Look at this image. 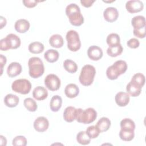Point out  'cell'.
I'll return each instance as SVG.
<instances>
[{
	"label": "cell",
	"instance_id": "44",
	"mask_svg": "<svg viewBox=\"0 0 146 146\" xmlns=\"http://www.w3.org/2000/svg\"><path fill=\"white\" fill-rule=\"evenodd\" d=\"M0 137H1V145H6V143H7L6 139L2 135H1Z\"/></svg>",
	"mask_w": 146,
	"mask_h": 146
},
{
	"label": "cell",
	"instance_id": "42",
	"mask_svg": "<svg viewBox=\"0 0 146 146\" xmlns=\"http://www.w3.org/2000/svg\"><path fill=\"white\" fill-rule=\"evenodd\" d=\"M95 2V1L91 0H81V4L85 7H89L92 5V4Z\"/></svg>",
	"mask_w": 146,
	"mask_h": 146
},
{
	"label": "cell",
	"instance_id": "23",
	"mask_svg": "<svg viewBox=\"0 0 146 146\" xmlns=\"http://www.w3.org/2000/svg\"><path fill=\"white\" fill-rule=\"evenodd\" d=\"M50 44L54 48H60L64 44L62 36L59 34H54L49 39Z\"/></svg>",
	"mask_w": 146,
	"mask_h": 146
},
{
	"label": "cell",
	"instance_id": "22",
	"mask_svg": "<svg viewBox=\"0 0 146 146\" xmlns=\"http://www.w3.org/2000/svg\"><path fill=\"white\" fill-rule=\"evenodd\" d=\"M62 98L58 95L53 96L50 100V107L52 111L57 112L62 107Z\"/></svg>",
	"mask_w": 146,
	"mask_h": 146
},
{
	"label": "cell",
	"instance_id": "36",
	"mask_svg": "<svg viewBox=\"0 0 146 146\" xmlns=\"http://www.w3.org/2000/svg\"><path fill=\"white\" fill-rule=\"evenodd\" d=\"M86 132V133L87 134V135L90 137V138L91 139L96 138L100 133V132L99 131V130H98V128L96 127V125L89 126L87 128Z\"/></svg>",
	"mask_w": 146,
	"mask_h": 146
},
{
	"label": "cell",
	"instance_id": "16",
	"mask_svg": "<svg viewBox=\"0 0 146 146\" xmlns=\"http://www.w3.org/2000/svg\"><path fill=\"white\" fill-rule=\"evenodd\" d=\"M48 92L47 90L42 86H37L33 91V96L36 100H43L47 98Z\"/></svg>",
	"mask_w": 146,
	"mask_h": 146
},
{
	"label": "cell",
	"instance_id": "12",
	"mask_svg": "<svg viewBox=\"0 0 146 146\" xmlns=\"http://www.w3.org/2000/svg\"><path fill=\"white\" fill-rule=\"evenodd\" d=\"M104 19L108 22H113L116 21L119 17V13L116 8L113 7H108L106 8L103 12Z\"/></svg>",
	"mask_w": 146,
	"mask_h": 146
},
{
	"label": "cell",
	"instance_id": "14",
	"mask_svg": "<svg viewBox=\"0 0 146 146\" xmlns=\"http://www.w3.org/2000/svg\"><path fill=\"white\" fill-rule=\"evenodd\" d=\"M22 66L18 62H11L7 68V74L10 78L19 75L22 72Z\"/></svg>",
	"mask_w": 146,
	"mask_h": 146
},
{
	"label": "cell",
	"instance_id": "41",
	"mask_svg": "<svg viewBox=\"0 0 146 146\" xmlns=\"http://www.w3.org/2000/svg\"><path fill=\"white\" fill-rule=\"evenodd\" d=\"M6 57L4 55H3L2 54L0 55V65H1V75H2V73H3V68L4 66L6 64Z\"/></svg>",
	"mask_w": 146,
	"mask_h": 146
},
{
	"label": "cell",
	"instance_id": "21",
	"mask_svg": "<svg viewBox=\"0 0 146 146\" xmlns=\"http://www.w3.org/2000/svg\"><path fill=\"white\" fill-rule=\"evenodd\" d=\"M19 102V99L18 96L12 94H9L6 95L4 98L5 104L7 107H10V108L16 107L18 104Z\"/></svg>",
	"mask_w": 146,
	"mask_h": 146
},
{
	"label": "cell",
	"instance_id": "3",
	"mask_svg": "<svg viewBox=\"0 0 146 146\" xmlns=\"http://www.w3.org/2000/svg\"><path fill=\"white\" fill-rule=\"evenodd\" d=\"M127 64L125 61L119 60L116 61L112 66L108 67L106 70V75L110 80H115L121 74L125 72Z\"/></svg>",
	"mask_w": 146,
	"mask_h": 146
},
{
	"label": "cell",
	"instance_id": "33",
	"mask_svg": "<svg viewBox=\"0 0 146 146\" xmlns=\"http://www.w3.org/2000/svg\"><path fill=\"white\" fill-rule=\"evenodd\" d=\"M76 140L80 144L87 145L90 144L91 139L87 135L86 131H80L76 135Z\"/></svg>",
	"mask_w": 146,
	"mask_h": 146
},
{
	"label": "cell",
	"instance_id": "20",
	"mask_svg": "<svg viewBox=\"0 0 146 146\" xmlns=\"http://www.w3.org/2000/svg\"><path fill=\"white\" fill-rule=\"evenodd\" d=\"M111 126L110 120L106 117H101L97 122L96 127L98 128L100 133L106 132Z\"/></svg>",
	"mask_w": 146,
	"mask_h": 146
},
{
	"label": "cell",
	"instance_id": "25",
	"mask_svg": "<svg viewBox=\"0 0 146 146\" xmlns=\"http://www.w3.org/2000/svg\"><path fill=\"white\" fill-rule=\"evenodd\" d=\"M131 24L133 29H140L145 27V19L144 16L137 15L131 20Z\"/></svg>",
	"mask_w": 146,
	"mask_h": 146
},
{
	"label": "cell",
	"instance_id": "4",
	"mask_svg": "<svg viewBox=\"0 0 146 146\" xmlns=\"http://www.w3.org/2000/svg\"><path fill=\"white\" fill-rule=\"evenodd\" d=\"M97 117V112L93 108H88L84 110L76 108L75 120L79 123L90 124L94 121Z\"/></svg>",
	"mask_w": 146,
	"mask_h": 146
},
{
	"label": "cell",
	"instance_id": "17",
	"mask_svg": "<svg viewBox=\"0 0 146 146\" xmlns=\"http://www.w3.org/2000/svg\"><path fill=\"white\" fill-rule=\"evenodd\" d=\"M14 28L17 32L19 33H25L29 30L30 28V23L25 19H20L15 22Z\"/></svg>",
	"mask_w": 146,
	"mask_h": 146
},
{
	"label": "cell",
	"instance_id": "32",
	"mask_svg": "<svg viewBox=\"0 0 146 146\" xmlns=\"http://www.w3.org/2000/svg\"><path fill=\"white\" fill-rule=\"evenodd\" d=\"M120 36L118 34L116 33H111L107 37V43L109 46V47H112L114 46H116L120 44Z\"/></svg>",
	"mask_w": 146,
	"mask_h": 146
},
{
	"label": "cell",
	"instance_id": "29",
	"mask_svg": "<svg viewBox=\"0 0 146 146\" xmlns=\"http://www.w3.org/2000/svg\"><path fill=\"white\" fill-rule=\"evenodd\" d=\"M123 50V48L120 43L116 46L109 47L107 50V53L111 57H116L122 53Z\"/></svg>",
	"mask_w": 146,
	"mask_h": 146
},
{
	"label": "cell",
	"instance_id": "9",
	"mask_svg": "<svg viewBox=\"0 0 146 146\" xmlns=\"http://www.w3.org/2000/svg\"><path fill=\"white\" fill-rule=\"evenodd\" d=\"M44 84L49 90L52 91H57L60 87V80L57 75L50 74L46 76Z\"/></svg>",
	"mask_w": 146,
	"mask_h": 146
},
{
	"label": "cell",
	"instance_id": "7",
	"mask_svg": "<svg viewBox=\"0 0 146 146\" xmlns=\"http://www.w3.org/2000/svg\"><path fill=\"white\" fill-rule=\"evenodd\" d=\"M66 38L67 41V47L71 51L75 52L80 48V40L78 32L75 30H69L66 34Z\"/></svg>",
	"mask_w": 146,
	"mask_h": 146
},
{
	"label": "cell",
	"instance_id": "11",
	"mask_svg": "<svg viewBox=\"0 0 146 146\" xmlns=\"http://www.w3.org/2000/svg\"><path fill=\"white\" fill-rule=\"evenodd\" d=\"M48 120L44 116L38 117L34 122V128L39 132H43L46 131L48 129Z\"/></svg>",
	"mask_w": 146,
	"mask_h": 146
},
{
	"label": "cell",
	"instance_id": "35",
	"mask_svg": "<svg viewBox=\"0 0 146 146\" xmlns=\"http://www.w3.org/2000/svg\"><path fill=\"white\" fill-rule=\"evenodd\" d=\"M134 131H124L122 129H120V131L119 137L123 141H131L134 138Z\"/></svg>",
	"mask_w": 146,
	"mask_h": 146
},
{
	"label": "cell",
	"instance_id": "38",
	"mask_svg": "<svg viewBox=\"0 0 146 146\" xmlns=\"http://www.w3.org/2000/svg\"><path fill=\"white\" fill-rule=\"evenodd\" d=\"M133 35L139 38H144L145 36V27L140 29H133Z\"/></svg>",
	"mask_w": 146,
	"mask_h": 146
},
{
	"label": "cell",
	"instance_id": "5",
	"mask_svg": "<svg viewBox=\"0 0 146 146\" xmlns=\"http://www.w3.org/2000/svg\"><path fill=\"white\" fill-rule=\"evenodd\" d=\"M95 74L96 70L93 66L84 65L81 70L79 77L80 83L84 86H90L93 83Z\"/></svg>",
	"mask_w": 146,
	"mask_h": 146
},
{
	"label": "cell",
	"instance_id": "34",
	"mask_svg": "<svg viewBox=\"0 0 146 146\" xmlns=\"http://www.w3.org/2000/svg\"><path fill=\"white\" fill-rule=\"evenodd\" d=\"M23 104L26 108L30 112H34L37 110L38 106L36 102L31 98H26L24 100Z\"/></svg>",
	"mask_w": 146,
	"mask_h": 146
},
{
	"label": "cell",
	"instance_id": "6",
	"mask_svg": "<svg viewBox=\"0 0 146 146\" xmlns=\"http://www.w3.org/2000/svg\"><path fill=\"white\" fill-rule=\"evenodd\" d=\"M21 42L19 36L14 34H9L6 38L0 40L1 51H7L10 49H16L21 45Z\"/></svg>",
	"mask_w": 146,
	"mask_h": 146
},
{
	"label": "cell",
	"instance_id": "26",
	"mask_svg": "<svg viewBox=\"0 0 146 146\" xmlns=\"http://www.w3.org/2000/svg\"><path fill=\"white\" fill-rule=\"evenodd\" d=\"M141 87L137 86L131 82L128 83L126 87V90L127 93L133 97L138 96L141 92Z\"/></svg>",
	"mask_w": 146,
	"mask_h": 146
},
{
	"label": "cell",
	"instance_id": "8",
	"mask_svg": "<svg viewBox=\"0 0 146 146\" xmlns=\"http://www.w3.org/2000/svg\"><path fill=\"white\" fill-rule=\"evenodd\" d=\"M11 89L13 91L21 94H27L31 89L30 82L26 79H19L14 81L11 84Z\"/></svg>",
	"mask_w": 146,
	"mask_h": 146
},
{
	"label": "cell",
	"instance_id": "19",
	"mask_svg": "<svg viewBox=\"0 0 146 146\" xmlns=\"http://www.w3.org/2000/svg\"><path fill=\"white\" fill-rule=\"evenodd\" d=\"M64 93L67 97L69 98H74L78 95L79 93V89L75 84L70 83L66 86Z\"/></svg>",
	"mask_w": 146,
	"mask_h": 146
},
{
	"label": "cell",
	"instance_id": "18",
	"mask_svg": "<svg viewBox=\"0 0 146 146\" xmlns=\"http://www.w3.org/2000/svg\"><path fill=\"white\" fill-rule=\"evenodd\" d=\"M76 108L72 106H68L66 107L63 112V119L68 122L71 123L75 120Z\"/></svg>",
	"mask_w": 146,
	"mask_h": 146
},
{
	"label": "cell",
	"instance_id": "27",
	"mask_svg": "<svg viewBox=\"0 0 146 146\" xmlns=\"http://www.w3.org/2000/svg\"><path fill=\"white\" fill-rule=\"evenodd\" d=\"M44 45L39 42H34L29 45V51L32 54H40L44 50Z\"/></svg>",
	"mask_w": 146,
	"mask_h": 146
},
{
	"label": "cell",
	"instance_id": "10",
	"mask_svg": "<svg viewBox=\"0 0 146 146\" xmlns=\"http://www.w3.org/2000/svg\"><path fill=\"white\" fill-rule=\"evenodd\" d=\"M125 8L129 13H136L143 10L144 4L139 0H131L126 2Z\"/></svg>",
	"mask_w": 146,
	"mask_h": 146
},
{
	"label": "cell",
	"instance_id": "1",
	"mask_svg": "<svg viewBox=\"0 0 146 146\" xmlns=\"http://www.w3.org/2000/svg\"><path fill=\"white\" fill-rule=\"evenodd\" d=\"M66 14L71 24L75 26H80L84 22V18L80 7L75 3H70L66 8Z\"/></svg>",
	"mask_w": 146,
	"mask_h": 146
},
{
	"label": "cell",
	"instance_id": "31",
	"mask_svg": "<svg viewBox=\"0 0 146 146\" xmlns=\"http://www.w3.org/2000/svg\"><path fill=\"white\" fill-rule=\"evenodd\" d=\"M64 68L69 73L74 74L78 70V66L76 63L72 60L67 59L63 62Z\"/></svg>",
	"mask_w": 146,
	"mask_h": 146
},
{
	"label": "cell",
	"instance_id": "2",
	"mask_svg": "<svg viewBox=\"0 0 146 146\" xmlns=\"http://www.w3.org/2000/svg\"><path fill=\"white\" fill-rule=\"evenodd\" d=\"M28 66L29 75L33 78H39L44 72L43 63L39 57L30 58L28 61Z\"/></svg>",
	"mask_w": 146,
	"mask_h": 146
},
{
	"label": "cell",
	"instance_id": "15",
	"mask_svg": "<svg viewBox=\"0 0 146 146\" xmlns=\"http://www.w3.org/2000/svg\"><path fill=\"white\" fill-rule=\"evenodd\" d=\"M129 95L125 92H117L115 97L116 103L120 107L126 106L129 103Z\"/></svg>",
	"mask_w": 146,
	"mask_h": 146
},
{
	"label": "cell",
	"instance_id": "43",
	"mask_svg": "<svg viewBox=\"0 0 146 146\" xmlns=\"http://www.w3.org/2000/svg\"><path fill=\"white\" fill-rule=\"evenodd\" d=\"M0 18H1V29H2L4 26H6L7 22L5 18H4L3 17L1 16Z\"/></svg>",
	"mask_w": 146,
	"mask_h": 146
},
{
	"label": "cell",
	"instance_id": "28",
	"mask_svg": "<svg viewBox=\"0 0 146 146\" xmlns=\"http://www.w3.org/2000/svg\"><path fill=\"white\" fill-rule=\"evenodd\" d=\"M121 129L124 131H134L135 124L134 121L129 118H125L120 121Z\"/></svg>",
	"mask_w": 146,
	"mask_h": 146
},
{
	"label": "cell",
	"instance_id": "13",
	"mask_svg": "<svg viewBox=\"0 0 146 146\" xmlns=\"http://www.w3.org/2000/svg\"><path fill=\"white\" fill-rule=\"evenodd\" d=\"M87 55L90 59L96 61L102 58L103 53L102 48L99 46H91L88 48Z\"/></svg>",
	"mask_w": 146,
	"mask_h": 146
},
{
	"label": "cell",
	"instance_id": "24",
	"mask_svg": "<svg viewBox=\"0 0 146 146\" xmlns=\"http://www.w3.org/2000/svg\"><path fill=\"white\" fill-rule=\"evenodd\" d=\"M59 57L58 51L54 49H49L44 54V59L49 63H54L56 62Z\"/></svg>",
	"mask_w": 146,
	"mask_h": 146
},
{
	"label": "cell",
	"instance_id": "30",
	"mask_svg": "<svg viewBox=\"0 0 146 146\" xmlns=\"http://www.w3.org/2000/svg\"><path fill=\"white\" fill-rule=\"evenodd\" d=\"M145 76L141 73H136L132 78L131 82L133 84L139 86L140 87H143L145 84Z\"/></svg>",
	"mask_w": 146,
	"mask_h": 146
},
{
	"label": "cell",
	"instance_id": "39",
	"mask_svg": "<svg viewBox=\"0 0 146 146\" xmlns=\"http://www.w3.org/2000/svg\"><path fill=\"white\" fill-rule=\"evenodd\" d=\"M127 46L131 48H136L140 45L139 40L136 38H131L127 42Z\"/></svg>",
	"mask_w": 146,
	"mask_h": 146
},
{
	"label": "cell",
	"instance_id": "40",
	"mask_svg": "<svg viewBox=\"0 0 146 146\" xmlns=\"http://www.w3.org/2000/svg\"><path fill=\"white\" fill-rule=\"evenodd\" d=\"M38 2L39 1H34V0H23L22 1L23 5L28 8H32L36 6Z\"/></svg>",
	"mask_w": 146,
	"mask_h": 146
},
{
	"label": "cell",
	"instance_id": "37",
	"mask_svg": "<svg viewBox=\"0 0 146 146\" xmlns=\"http://www.w3.org/2000/svg\"><path fill=\"white\" fill-rule=\"evenodd\" d=\"M12 144L14 146H25L27 144V139L23 136H17L13 139Z\"/></svg>",
	"mask_w": 146,
	"mask_h": 146
}]
</instances>
